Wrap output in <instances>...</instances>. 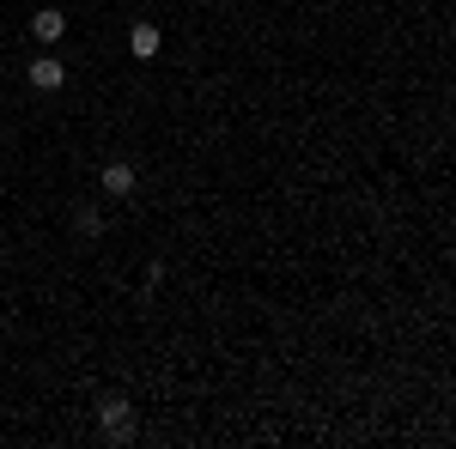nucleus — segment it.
Wrapping results in <instances>:
<instances>
[{
  "label": "nucleus",
  "instance_id": "39448f33",
  "mask_svg": "<svg viewBox=\"0 0 456 449\" xmlns=\"http://www.w3.org/2000/svg\"><path fill=\"white\" fill-rule=\"evenodd\" d=\"M104 188L110 195H134V164H128V158H110L104 164Z\"/></svg>",
  "mask_w": 456,
  "mask_h": 449
},
{
  "label": "nucleus",
  "instance_id": "7ed1b4c3",
  "mask_svg": "<svg viewBox=\"0 0 456 449\" xmlns=\"http://www.w3.org/2000/svg\"><path fill=\"white\" fill-rule=\"evenodd\" d=\"M159 43H165V36H159V25H152V19H141V25L128 31V55H134V61H152V55H159Z\"/></svg>",
  "mask_w": 456,
  "mask_h": 449
},
{
  "label": "nucleus",
  "instance_id": "f03ea898",
  "mask_svg": "<svg viewBox=\"0 0 456 449\" xmlns=\"http://www.w3.org/2000/svg\"><path fill=\"white\" fill-rule=\"evenodd\" d=\"M31 85L37 92H61V85H68V68H61L55 55H37L31 61Z\"/></svg>",
  "mask_w": 456,
  "mask_h": 449
},
{
  "label": "nucleus",
  "instance_id": "f257e3e1",
  "mask_svg": "<svg viewBox=\"0 0 456 449\" xmlns=\"http://www.w3.org/2000/svg\"><path fill=\"white\" fill-rule=\"evenodd\" d=\"M98 425H104L110 444H128V437H134V407H128L122 395H110V401H98Z\"/></svg>",
  "mask_w": 456,
  "mask_h": 449
},
{
  "label": "nucleus",
  "instance_id": "423d86ee",
  "mask_svg": "<svg viewBox=\"0 0 456 449\" xmlns=\"http://www.w3.org/2000/svg\"><path fill=\"white\" fill-rule=\"evenodd\" d=\"M73 231H79V237H98V231H104V212L79 207V212H73Z\"/></svg>",
  "mask_w": 456,
  "mask_h": 449
},
{
  "label": "nucleus",
  "instance_id": "20e7f679",
  "mask_svg": "<svg viewBox=\"0 0 456 449\" xmlns=\"http://www.w3.org/2000/svg\"><path fill=\"white\" fill-rule=\"evenodd\" d=\"M61 31H68V12H55V6H43V12H31V36H43V43H55Z\"/></svg>",
  "mask_w": 456,
  "mask_h": 449
}]
</instances>
